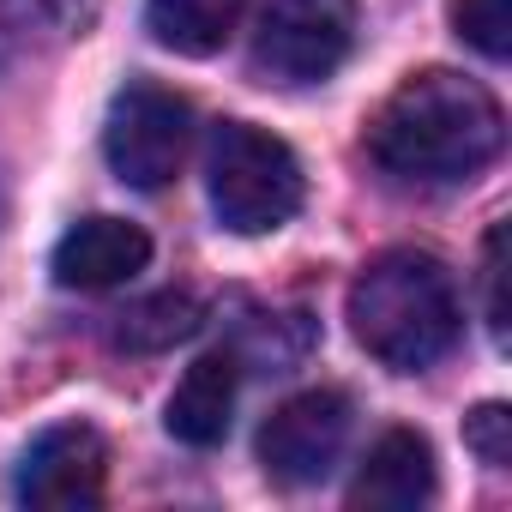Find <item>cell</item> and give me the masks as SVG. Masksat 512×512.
I'll return each instance as SVG.
<instances>
[{
    "label": "cell",
    "mask_w": 512,
    "mask_h": 512,
    "mask_svg": "<svg viewBox=\"0 0 512 512\" xmlns=\"http://www.w3.org/2000/svg\"><path fill=\"white\" fill-rule=\"evenodd\" d=\"M356 49V0H266L253 73L272 85H320Z\"/></svg>",
    "instance_id": "obj_4"
},
{
    "label": "cell",
    "mask_w": 512,
    "mask_h": 512,
    "mask_svg": "<svg viewBox=\"0 0 512 512\" xmlns=\"http://www.w3.org/2000/svg\"><path fill=\"white\" fill-rule=\"evenodd\" d=\"M458 284L434 253L392 247L362 266L350 284V332L356 344L392 368V374H422L458 344Z\"/></svg>",
    "instance_id": "obj_2"
},
{
    "label": "cell",
    "mask_w": 512,
    "mask_h": 512,
    "mask_svg": "<svg viewBox=\"0 0 512 512\" xmlns=\"http://www.w3.org/2000/svg\"><path fill=\"white\" fill-rule=\"evenodd\" d=\"M205 187H211V211L229 235L284 229L308 193L296 151L253 121H217L211 151H205Z\"/></svg>",
    "instance_id": "obj_3"
},
{
    "label": "cell",
    "mask_w": 512,
    "mask_h": 512,
    "mask_svg": "<svg viewBox=\"0 0 512 512\" xmlns=\"http://www.w3.org/2000/svg\"><path fill=\"white\" fill-rule=\"evenodd\" d=\"M452 31L488 61L512 55V0H452Z\"/></svg>",
    "instance_id": "obj_13"
},
{
    "label": "cell",
    "mask_w": 512,
    "mask_h": 512,
    "mask_svg": "<svg viewBox=\"0 0 512 512\" xmlns=\"http://www.w3.org/2000/svg\"><path fill=\"white\" fill-rule=\"evenodd\" d=\"M241 13H247V0H151V7H145V31L163 49L199 61V55H217L235 37Z\"/></svg>",
    "instance_id": "obj_11"
},
{
    "label": "cell",
    "mask_w": 512,
    "mask_h": 512,
    "mask_svg": "<svg viewBox=\"0 0 512 512\" xmlns=\"http://www.w3.org/2000/svg\"><path fill=\"white\" fill-rule=\"evenodd\" d=\"M235 386H241V356L235 350H211L199 356L181 386L169 392V434L181 446H217L229 434V416H235Z\"/></svg>",
    "instance_id": "obj_10"
},
{
    "label": "cell",
    "mask_w": 512,
    "mask_h": 512,
    "mask_svg": "<svg viewBox=\"0 0 512 512\" xmlns=\"http://www.w3.org/2000/svg\"><path fill=\"white\" fill-rule=\"evenodd\" d=\"M151 260V235L127 217H85L55 241V284L67 290H115L139 278Z\"/></svg>",
    "instance_id": "obj_8"
},
{
    "label": "cell",
    "mask_w": 512,
    "mask_h": 512,
    "mask_svg": "<svg viewBox=\"0 0 512 512\" xmlns=\"http://www.w3.org/2000/svg\"><path fill=\"white\" fill-rule=\"evenodd\" d=\"M464 446L488 464V470H506L512 464V410L506 404H476L464 416Z\"/></svg>",
    "instance_id": "obj_14"
},
{
    "label": "cell",
    "mask_w": 512,
    "mask_h": 512,
    "mask_svg": "<svg viewBox=\"0 0 512 512\" xmlns=\"http://www.w3.org/2000/svg\"><path fill=\"white\" fill-rule=\"evenodd\" d=\"M506 145L500 103L446 67L410 73L368 121V157L398 181H470Z\"/></svg>",
    "instance_id": "obj_1"
},
{
    "label": "cell",
    "mask_w": 512,
    "mask_h": 512,
    "mask_svg": "<svg viewBox=\"0 0 512 512\" xmlns=\"http://www.w3.org/2000/svg\"><path fill=\"white\" fill-rule=\"evenodd\" d=\"M187 139H193V109L163 91V85H127L115 103H109V121H103V157L109 169L127 181V187H169L181 157H187Z\"/></svg>",
    "instance_id": "obj_5"
},
{
    "label": "cell",
    "mask_w": 512,
    "mask_h": 512,
    "mask_svg": "<svg viewBox=\"0 0 512 512\" xmlns=\"http://www.w3.org/2000/svg\"><path fill=\"white\" fill-rule=\"evenodd\" d=\"M109 488V440L91 422L43 428L19 458V500L37 512H91Z\"/></svg>",
    "instance_id": "obj_7"
},
{
    "label": "cell",
    "mask_w": 512,
    "mask_h": 512,
    "mask_svg": "<svg viewBox=\"0 0 512 512\" xmlns=\"http://www.w3.org/2000/svg\"><path fill=\"white\" fill-rule=\"evenodd\" d=\"M434 500V452L416 428H386L356 482H350V506H374V512H410V506H428Z\"/></svg>",
    "instance_id": "obj_9"
},
{
    "label": "cell",
    "mask_w": 512,
    "mask_h": 512,
    "mask_svg": "<svg viewBox=\"0 0 512 512\" xmlns=\"http://www.w3.org/2000/svg\"><path fill=\"white\" fill-rule=\"evenodd\" d=\"M199 320H205V314H199V302H193L187 290H163V296L133 302V308L115 320V344H121V350H169V344L193 338Z\"/></svg>",
    "instance_id": "obj_12"
},
{
    "label": "cell",
    "mask_w": 512,
    "mask_h": 512,
    "mask_svg": "<svg viewBox=\"0 0 512 512\" xmlns=\"http://www.w3.org/2000/svg\"><path fill=\"white\" fill-rule=\"evenodd\" d=\"M506 229L494 223L488 229V241H482V290H488V332L494 338H506Z\"/></svg>",
    "instance_id": "obj_15"
},
{
    "label": "cell",
    "mask_w": 512,
    "mask_h": 512,
    "mask_svg": "<svg viewBox=\"0 0 512 512\" xmlns=\"http://www.w3.org/2000/svg\"><path fill=\"white\" fill-rule=\"evenodd\" d=\"M350 422H356V410H350V398L338 386H314V392L284 398L266 416V428H260V464H266V476H278L290 488L332 476V464L350 446Z\"/></svg>",
    "instance_id": "obj_6"
}]
</instances>
